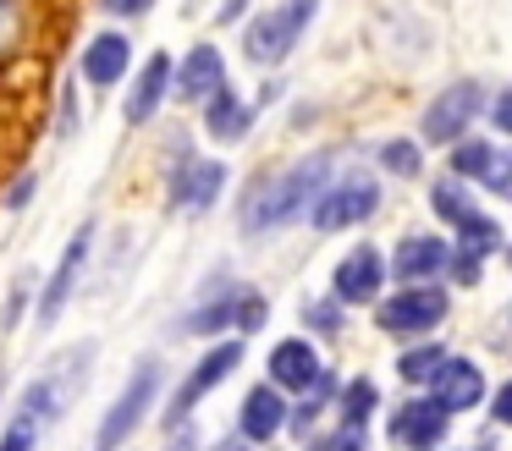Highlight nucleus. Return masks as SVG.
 Returning <instances> with one entry per match:
<instances>
[{"instance_id": "obj_1", "label": "nucleus", "mask_w": 512, "mask_h": 451, "mask_svg": "<svg viewBox=\"0 0 512 451\" xmlns=\"http://www.w3.org/2000/svg\"><path fill=\"white\" fill-rule=\"evenodd\" d=\"M325 176H331V154H303L298 165H287V171L254 182V193L243 198V231H276V226H287L298 209H309L314 198L331 187Z\"/></svg>"}, {"instance_id": "obj_2", "label": "nucleus", "mask_w": 512, "mask_h": 451, "mask_svg": "<svg viewBox=\"0 0 512 451\" xmlns=\"http://www.w3.org/2000/svg\"><path fill=\"white\" fill-rule=\"evenodd\" d=\"M314 11H320V0H281L276 11H265V17L248 22L243 33V55L254 66H276L292 55V44L303 39V28L314 22Z\"/></svg>"}, {"instance_id": "obj_3", "label": "nucleus", "mask_w": 512, "mask_h": 451, "mask_svg": "<svg viewBox=\"0 0 512 451\" xmlns=\"http://www.w3.org/2000/svg\"><path fill=\"white\" fill-rule=\"evenodd\" d=\"M155 396H160V363H155V358H144V363L133 369V380H127V391L116 396V407L100 418V435H94V446H100V451L127 446V440H133V429L149 418Z\"/></svg>"}, {"instance_id": "obj_4", "label": "nucleus", "mask_w": 512, "mask_h": 451, "mask_svg": "<svg viewBox=\"0 0 512 451\" xmlns=\"http://www.w3.org/2000/svg\"><path fill=\"white\" fill-rule=\"evenodd\" d=\"M446 319V292L435 281H419V286H402L397 297H380V314L375 325L386 336H424Z\"/></svg>"}, {"instance_id": "obj_5", "label": "nucleus", "mask_w": 512, "mask_h": 451, "mask_svg": "<svg viewBox=\"0 0 512 451\" xmlns=\"http://www.w3.org/2000/svg\"><path fill=\"white\" fill-rule=\"evenodd\" d=\"M380 209V182H364V176H347V182H331L320 198H314V231H347L364 226Z\"/></svg>"}, {"instance_id": "obj_6", "label": "nucleus", "mask_w": 512, "mask_h": 451, "mask_svg": "<svg viewBox=\"0 0 512 451\" xmlns=\"http://www.w3.org/2000/svg\"><path fill=\"white\" fill-rule=\"evenodd\" d=\"M479 110H485V88L479 83H452L446 94H435L430 110H424V143H457Z\"/></svg>"}, {"instance_id": "obj_7", "label": "nucleus", "mask_w": 512, "mask_h": 451, "mask_svg": "<svg viewBox=\"0 0 512 451\" xmlns=\"http://www.w3.org/2000/svg\"><path fill=\"white\" fill-rule=\"evenodd\" d=\"M386 275H391V259H380V248L364 242V248H353L331 270V292H336V303H375Z\"/></svg>"}, {"instance_id": "obj_8", "label": "nucleus", "mask_w": 512, "mask_h": 451, "mask_svg": "<svg viewBox=\"0 0 512 451\" xmlns=\"http://www.w3.org/2000/svg\"><path fill=\"white\" fill-rule=\"evenodd\" d=\"M237 363H243V341H221V347H210L199 363H193V374H188V380L177 385V396H171V418H188L193 407H199L204 396H210L215 385H221L226 374L237 369Z\"/></svg>"}, {"instance_id": "obj_9", "label": "nucleus", "mask_w": 512, "mask_h": 451, "mask_svg": "<svg viewBox=\"0 0 512 451\" xmlns=\"http://www.w3.org/2000/svg\"><path fill=\"white\" fill-rule=\"evenodd\" d=\"M446 424H452V413H446L435 396H419V402L391 413V440H397L402 451H435L446 440Z\"/></svg>"}, {"instance_id": "obj_10", "label": "nucleus", "mask_w": 512, "mask_h": 451, "mask_svg": "<svg viewBox=\"0 0 512 451\" xmlns=\"http://www.w3.org/2000/svg\"><path fill=\"white\" fill-rule=\"evenodd\" d=\"M446 264H452V248H446L435 231H413V237H402L397 253H391V275H397V281H408V286L435 281Z\"/></svg>"}, {"instance_id": "obj_11", "label": "nucleus", "mask_w": 512, "mask_h": 451, "mask_svg": "<svg viewBox=\"0 0 512 451\" xmlns=\"http://www.w3.org/2000/svg\"><path fill=\"white\" fill-rule=\"evenodd\" d=\"M320 352H314V341L303 336H287L270 347V385H281V391H314V380H320Z\"/></svg>"}, {"instance_id": "obj_12", "label": "nucleus", "mask_w": 512, "mask_h": 451, "mask_svg": "<svg viewBox=\"0 0 512 451\" xmlns=\"http://www.w3.org/2000/svg\"><path fill=\"white\" fill-rule=\"evenodd\" d=\"M430 396L446 407V413H474L479 402H485V369L468 358H446L441 374L430 380Z\"/></svg>"}, {"instance_id": "obj_13", "label": "nucleus", "mask_w": 512, "mask_h": 451, "mask_svg": "<svg viewBox=\"0 0 512 451\" xmlns=\"http://www.w3.org/2000/svg\"><path fill=\"white\" fill-rule=\"evenodd\" d=\"M237 429H243V440H254V446L276 440L281 429H287V402H281V385H254V391L243 396V407H237Z\"/></svg>"}, {"instance_id": "obj_14", "label": "nucleus", "mask_w": 512, "mask_h": 451, "mask_svg": "<svg viewBox=\"0 0 512 451\" xmlns=\"http://www.w3.org/2000/svg\"><path fill=\"white\" fill-rule=\"evenodd\" d=\"M89 242H94L89 226L67 242V253H61V264H56V275H50L45 297H39V325H56V319H61V308H67L72 286H78V275H83V259H89Z\"/></svg>"}, {"instance_id": "obj_15", "label": "nucleus", "mask_w": 512, "mask_h": 451, "mask_svg": "<svg viewBox=\"0 0 512 451\" xmlns=\"http://www.w3.org/2000/svg\"><path fill=\"white\" fill-rule=\"evenodd\" d=\"M226 88V61L215 44H199V50H188V61L177 66V94L193 99V105H204L210 94H221Z\"/></svg>"}, {"instance_id": "obj_16", "label": "nucleus", "mask_w": 512, "mask_h": 451, "mask_svg": "<svg viewBox=\"0 0 512 451\" xmlns=\"http://www.w3.org/2000/svg\"><path fill=\"white\" fill-rule=\"evenodd\" d=\"M127 66H133V44L122 39V33H100V39H89V50H83V77L100 88H116L127 77Z\"/></svg>"}, {"instance_id": "obj_17", "label": "nucleus", "mask_w": 512, "mask_h": 451, "mask_svg": "<svg viewBox=\"0 0 512 451\" xmlns=\"http://www.w3.org/2000/svg\"><path fill=\"white\" fill-rule=\"evenodd\" d=\"M166 88H171V55L160 50V55H149V61H144V72H138L133 94H127V121H133V127H144V121L160 110Z\"/></svg>"}, {"instance_id": "obj_18", "label": "nucleus", "mask_w": 512, "mask_h": 451, "mask_svg": "<svg viewBox=\"0 0 512 451\" xmlns=\"http://www.w3.org/2000/svg\"><path fill=\"white\" fill-rule=\"evenodd\" d=\"M204 127H210V138L237 143V138H248V127H254V110H248L232 88H221V94L204 99Z\"/></svg>"}, {"instance_id": "obj_19", "label": "nucleus", "mask_w": 512, "mask_h": 451, "mask_svg": "<svg viewBox=\"0 0 512 451\" xmlns=\"http://www.w3.org/2000/svg\"><path fill=\"white\" fill-rule=\"evenodd\" d=\"M221 182H226V165L221 160H199V165H188L182 182H171V193H177L188 209H210L215 198H221Z\"/></svg>"}, {"instance_id": "obj_20", "label": "nucleus", "mask_w": 512, "mask_h": 451, "mask_svg": "<svg viewBox=\"0 0 512 451\" xmlns=\"http://www.w3.org/2000/svg\"><path fill=\"white\" fill-rule=\"evenodd\" d=\"M446 358H452L446 347H435V341H424V347H408V352L397 358V374H402L408 385H430L435 374H441V363H446Z\"/></svg>"}, {"instance_id": "obj_21", "label": "nucleus", "mask_w": 512, "mask_h": 451, "mask_svg": "<svg viewBox=\"0 0 512 451\" xmlns=\"http://www.w3.org/2000/svg\"><path fill=\"white\" fill-rule=\"evenodd\" d=\"M375 407H380L375 380H347V385H342V424H347V429L369 424V413H375Z\"/></svg>"}, {"instance_id": "obj_22", "label": "nucleus", "mask_w": 512, "mask_h": 451, "mask_svg": "<svg viewBox=\"0 0 512 451\" xmlns=\"http://www.w3.org/2000/svg\"><path fill=\"white\" fill-rule=\"evenodd\" d=\"M457 242L474 248V253H496L501 248V226L490 215H479V209H468V215L457 220Z\"/></svg>"}, {"instance_id": "obj_23", "label": "nucleus", "mask_w": 512, "mask_h": 451, "mask_svg": "<svg viewBox=\"0 0 512 451\" xmlns=\"http://www.w3.org/2000/svg\"><path fill=\"white\" fill-rule=\"evenodd\" d=\"M380 165H386L391 176H419L424 171V149L413 138H391L386 149H380Z\"/></svg>"}, {"instance_id": "obj_24", "label": "nucleus", "mask_w": 512, "mask_h": 451, "mask_svg": "<svg viewBox=\"0 0 512 451\" xmlns=\"http://www.w3.org/2000/svg\"><path fill=\"white\" fill-rule=\"evenodd\" d=\"M485 160H490V143L485 138H457L452 143V171L457 176H468V182H479V171H485Z\"/></svg>"}, {"instance_id": "obj_25", "label": "nucleus", "mask_w": 512, "mask_h": 451, "mask_svg": "<svg viewBox=\"0 0 512 451\" xmlns=\"http://www.w3.org/2000/svg\"><path fill=\"white\" fill-rule=\"evenodd\" d=\"M479 182H485L496 198H507V204H512V154H507V149H490V160H485V171H479Z\"/></svg>"}, {"instance_id": "obj_26", "label": "nucleus", "mask_w": 512, "mask_h": 451, "mask_svg": "<svg viewBox=\"0 0 512 451\" xmlns=\"http://www.w3.org/2000/svg\"><path fill=\"white\" fill-rule=\"evenodd\" d=\"M23 28H28V0H0V55L17 50Z\"/></svg>"}, {"instance_id": "obj_27", "label": "nucleus", "mask_w": 512, "mask_h": 451, "mask_svg": "<svg viewBox=\"0 0 512 451\" xmlns=\"http://www.w3.org/2000/svg\"><path fill=\"white\" fill-rule=\"evenodd\" d=\"M265 297L259 292H237V303H232V325L243 330V336H254V330H265Z\"/></svg>"}, {"instance_id": "obj_28", "label": "nucleus", "mask_w": 512, "mask_h": 451, "mask_svg": "<svg viewBox=\"0 0 512 451\" xmlns=\"http://www.w3.org/2000/svg\"><path fill=\"white\" fill-rule=\"evenodd\" d=\"M430 204H435V215H446L452 226L468 215V209H474V204H468V193H463V187H452V182H441V187H435V193H430Z\"/></svg>"}, {"instance_id": "obj_29", "label": "nucleus", "mask_w": 512, "mask_h": 451, "mask_svg": "<svg viewBox=\"0 0 512 451\" xmlns=\"http://www.w3.org/2000/svg\"><path fill=\"white\" fill-rule=\"evenodd\" d=\"M34 435H39V424L23 413L12 429H6V440H0V451H34Z\"/></svg>"}, {"instance_id": "obj_30", "label": "nucleus", "mask_w": 512, "mask_h": 451, "mask_svg": "<svg viewBox=\"0 0 512 451\" xmlns=\"http://www.w3.org/2000/svg\"><path fill=\"white\" fill-rule=\"evenodd\" d=\"M479 264H485V253H474V248H457L446 270H452V275H457V281H463V286H474V281H479Z\"/></svg>"}, {"instance_id": "obj_31", "label": "nucleus", "mask_w": 512, "mask_h": 451, "mask_svg": "<svg viewBox=\"0 0 512 451\" xmlns=\"http://www.w3.org/2000/svg\"><path fill=\"white\" fill-rule=\"evenodd\" d=\"M309 325H314V330H342V314H336V303H314V308H309Z\"/></svg>"}, {"instance_id": "obj_32", "label": "nucleus", "mask_w": 512, "mask_h": 451, "mask_svg": "<svg viewBox=\"0 0 512 451\" xmlns=\"http://www.w3.org/2000/svg\"><path fill=\"white\" fill-rule=\"evenodd\" d=\"M490 418H496V424H512V380L490 396Z\"/></svg>"}, {"instance_id": "obj_33", "label": "nucleus", "mask_w": 512, "mask_h": 451, "mask_svg": "<svg viewBox=\"0 0 512 451\" xmlns=\"http://www.w3.org/2000/svg\"><path fill=\"white\" fill-rule=\"evenodd\" d=\"M490 121H496V132H507V138H512V88L490 105Z\"/></svg>"}, {"instance_id": "obj_34", "label": "nucleus", "mask_w": 512, "mask_h": 451, "mask_svg": "<svg viewBox=\"0 0 512 451\" xmlns=\"http://www.w3.org/2000/svg\"><path fill=\"white\" fill-rule=\"evenodd\" d=\"M28 198H34V171H28V176H17V187H12V198H6V204H12V209H23Z\"/></svg>"}, {"instance_id": "obj_35", "label": "nucleus", "mask_w": 512, "mask_h": 451, "mask_svg": "<svg viewBox=\"0 0 512 451\" xmlns=\"http://www.w3.org/2000/svg\"><path fill=\"white\" fill-rule=\"evenodd\" d=\"M331 451H364V440H358V429H347V435L342 440H336V446Z\"/></svg>"}, {"instance_id": "obj_36", "label": "nucleus", "mask_w": 512, "mask_h": 451, "mask_svg": "<svg viewBox=\"0 0 512 451\" xmlns=\"http://www.w3.org/2000/svg\"><path fill=\"white\" fill-rule=\"evenodd\" d=\"M243 6H248V0H226V6H221V22H237V17H243Z\"/></svg>"}, {"instance_id": "obj_37", "label": "nucleus", "mask_w": 512, "mask_h": 451, "mask_svg": "<svg viewBox=\"0 0 512 451\" xmlns=\"http://www.w3.org/2000/svg\"><path fill=\"white\" fill-rule=\"evenodd\" d=\"M122 11H127V17H138V11H149V0H122Z\"/></svg>"}, {"instance_id": "obj_38", "label": "nucleus", "mask_w": 512, "mask_h": 451, "mask_svg": "<svg viewBox=\"0 0 512 451\" xmlns=\"http://www.w3.org/2000/svg\"><path fill=\"white\" fill-rule=\"evenodd\" d=\"M221 451H248V446H221Z\"/></svg>"}, {"instance_id": "obj_39", "label": "nucleus", "mask_w": 512, "mask_h": 451, "mask_svg": "<svg viewBox=\"0 0 512 451\" xmlns=\"http://www.w3.org/2000/svg\"><path fill=\"white\" fill-rule=\"evenodd\" d=\"M479 451H490V446H479Z\"/></svg>"}]
</instances>
